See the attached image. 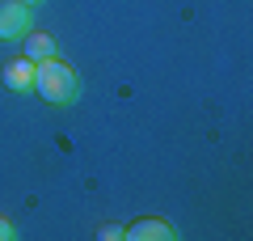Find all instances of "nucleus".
<instances>
[{
  "label": "nucleus",
  "instance_id": "423d86ee",
  "mask_svg": "<svg viewBox=\"0 0 253 241\" xmlns=\"http://www.w3.org/2000/svg\"><path fill=\"white\" fill-rule=\"evenodd\" d=\"M13 237H17V224L9 216H0V241H13Z\"/></svg>",
  "mask_w": 253,
  "mask_h": 241
},
{
  "label": "nucleus",
  "instance_id": "f257e3e1",
  "mask_svg": "<svg viewBox=\"0 0 253 241\" xmlns=\"http://www.w3.org/2000/svg\"><path fill=\"white\" fill-rule=\"evenodd\" d=\"M34 93L42 102H51V106H63V102H72L76 93H81V76H76V68H68L63 60H38L34 63Z\"/></svg>",
  "mask_w": 253,
  "mask_h": 241
},
{
  "label": "nucleus",
  "instance_id": "39448f33",
  "mask_svg": "<svg viewBox=\"0 0 253 241\" xmlns=\"http://www.w3.org/2000/svg\"><path fill=\"white\" fill-rule=\"evenodd\" d=\"M55 55V38L51 34H26V60H51Z\"/></svg>",
  "mask_w": 253,
  "mask_h": 241
},
{
  "label": "nucleus",
  "instance_id": "f03ea898",
  "mask_svg": "<svg viewBox=\"0 0 253 241\" xmlns=\"http://www.w3.org/2000/svg\"><path fill=\"white\" fill-rule=\"evenodd\" d=\"M30 4H21V0H0V38L4 43H13V38H26L30 34Z\"/></svg>",
  "mask_w": 253,
  "mask_h": 241
},
{
  "label": "nucleus",
  "instance_id": "7ed1b4c3",
  "mask_svg": "<svg viewBox=\"0 0 253 241\" xmlns=\"http://www.w3.org/2000/svg\"><path fill=\"white\" fill-rule=\"evenodd\" d=\"M123 237H131V241H173L177 229L165 224V220H156V216H144V220H135L131 229H123Z\"/></svg>",
  "mask_w": 253,
  "mask_h": 241
},
{
  "label": "nucleus",
  "instance_id": "0eeeda50",
  "mask_svg": "<svg viewBox=\"0 0 253 241\" xmlns=\"http://www.w3.org/2000/svg\"><path fill=\"white\" fill-rule=\"evenodd\" d=\"M97 237H101V241H118V237H123V229H118V224H101Z\"/></svg>",
  "mask_w": 253,
  "mask_h": 241
},
{
  "label": "nucleus",
  "instance_id": "6e6552de",
  "mask_svg": "<svg viewBox=\"0 0 253 241\" xmlns=\"http://www.w3.org/2000/svg\"><path fill=\"white\" fill-rule=\"evenodd\" d=\"M21 4H30V9H34V4H42V0H21Z\"/></svg>",
  "mask_w": 253,
  "mask_h": 241
},
{
  "label": "nucleus",
  "instance_id": "20e7f679",
  "mask_svg": "<svg viewBox=\"0 0 253 241\" xmlns=\"http://www.w3.org/2000/svg\"><path fill=\"white\" fill-rule=\"evenodd\" d=\"M4 85H9L13 93H26V89H34V60H26V55H17V60H9L4 63Z\"/></svg>",
  "mask_w": 253,
  "mask_h": 241
}]
</instances>
